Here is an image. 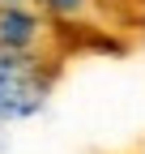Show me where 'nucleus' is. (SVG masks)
Wrapping results in <instances>:
<instances>
[{
  "mask_svg": "<svg viewBox=\"0 0 145 154\" xmlns=\"http://www.w3.org/2000/svg\"><path fill=\"white\" fill-rule=\"evenodd\" d=\"M64 56L56 47L39 51H0V124L34 116L60 82Z\"/></svg>",
  "mask_w": 145,
  "mask_h": 154,
  "instance_id": "nucleus-1",
  "label": "nucleus"
},
{
  "mask_svg": "<svg viewBox=\"0 0 145 154\" xmlns=\"http://www.w3.org/2000/svg\"><path fill=\"white\" fill-rule=\"evenodd\" d=\"M51 47V26L30 5H4L0 0V51H39Z\"/></svg>",
  "mask_w": 145,
  "mask_h": 154,
  "instance_id": "nucleus-2",
  "label": "nucleus"
},
{
  "mask_svg": "<svg viewBox=\"0 0 145 154\" xmlns=\"http://www.w3.org/2000/svg\"><path fill=\"white\" fill-rule=\"evenodd\" d=\"M39 13L47 22H81V17L94 9V0H34Z\"/></svg>",
  "mask_w": 145,
  "mask_h": 154,
  "instance_id": "nucleus-3",
  "label": "nucleus"
},
{
  "mask_svg": "<svg viewBox=\"0 0 145 154\" xmlns=\"http://www.w3.org/2000/svg\"><path fill=\"white\" fill-rule=\"evenodd\" d=\"M4 5H34V0H4Z\"/></svg>",
  "mask_w": 145,
  "mask_h": 154,
  "instance_id": "nucleus-4",
  "label": "nucleus"
}]
</instances>
